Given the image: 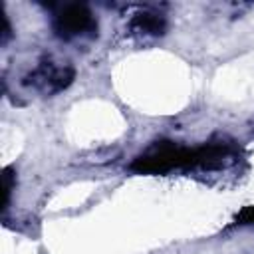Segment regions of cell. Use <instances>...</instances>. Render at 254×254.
Masks as SVG:
<instances>
[{"label":"cell","mask_w":254,"mask_h":254,"mask_svg":"<svg viewBox=\"0 0 254 254\" xmlns=\"http://www.w3.org/2000/svg\"><path fill=\"white\" fill-rule=\"evenodd\" d=\"M54 32L64 40L91 36L93 32H97V22L87 6L69 4L54 16Z\"/></svg>","instance_id":"7a4b0ae2"},{"label":"cell","mask_w":254,"mask_h":254,"mask_svg":"<svg viewBox=\"0 0 254 254\" xmlns=\"http://www.w3.org/2000/svg\"><path fill=\"white\" fill-rule=\"evenodd\" d=\"M165 28H167L165 18L159 12H151V10H143L135 14L131 20V30L137 34H145V36H161Z\"/></svg>","instance_id":"277c9868"},{"label":"cell","mask_w":254,"mask_h":254,"mask_svg":"<svg viewBox=\"0 0 254 254\" xmlns=\"http://www.w3.org/2000/svg\"><path fill=\"white\" fill-rule=\"evenodd\" d=\"M75 77V71L69 65H54L52 62H42L34 71L24 77L26 85H32L44 93H58L65 89Z\"/></svg>","instance_id":"3957f363"},{"label":"cell","mask_w":254,"mask_h":254,"mask_svg":"<svg viewBox=\"0 0 254 254\" xmlns=\"http://www.w3.org/2000/svg\"><path fill=\"white\" fill-rule=\"evenodd\" d=\"M236 222L238 224H254V204L240 210V214L236 216Z\"/></svg>","instance_id":"8992f818"},{"label":"cell","mask_w":254,"mask_h":254,"mask_svg":"<svg viewBox=\"0 0 254 254\" xmlns=\"http://www.w3.org/2000/svg\"><path fill=\"white\" fill-rule=\"evenodd\" d=\"M232 157L234 149L226 143H210L204 147L189 149L171 141H161L143 155H139L131 163V169L137 173H167L173 169L220 167Z\"/></svg>","instance_id":"6da1fadb"},{"label":"cell","mask_w":254,"mask_h":254,"mask_svg":"<svg viewBox=\"0 0 254 254\" xmlns=\"http://www.w3.org/2000/svg\"><path fill=\"white\" fill-rule=\"evenodd\" d=\"M2 179H4V187H2V208H6L8 198H10V190H12V171L6 169Z\"/></svg>","instance_id":"5b68a950"}]
</instances>
